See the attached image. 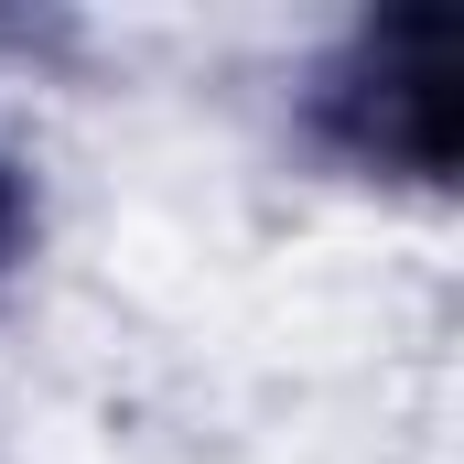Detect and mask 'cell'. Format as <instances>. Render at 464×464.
Wrapping results in <instances>:
<instances>
[{
    "label": "cell",
    "mask_w": 464,
    "mask_h": 464,
    "mask_svg": "<svg viewBox=\"0 0 464 464\" xmlns=\"http://www.w3.org/2000/svg\"><path fill=\"white\" fill-rule=\"evenodd\" d=\"M324 130L378 173H443L454 162V22L443 11H400L367 22L346 65L324 76Z\"/></svg>",
    "instance_id": "6da1fadb"
},
{
    "label": "cell",
    "mask_w": 464,
    "mask_h": 464,
    "mask_svg": "<svg viewBox=\"0 0 464 464\" xmlns=\"http://www.w3.org/2000/svg\"><path fill=\"white\" fill-rule=\"evenodd\" d=\"M22 217H33V206H22V173L0 162V270H11V248H22Z\"/></svg>",
    "instance_id": "7a4b0ae2"
}]
</instances>
